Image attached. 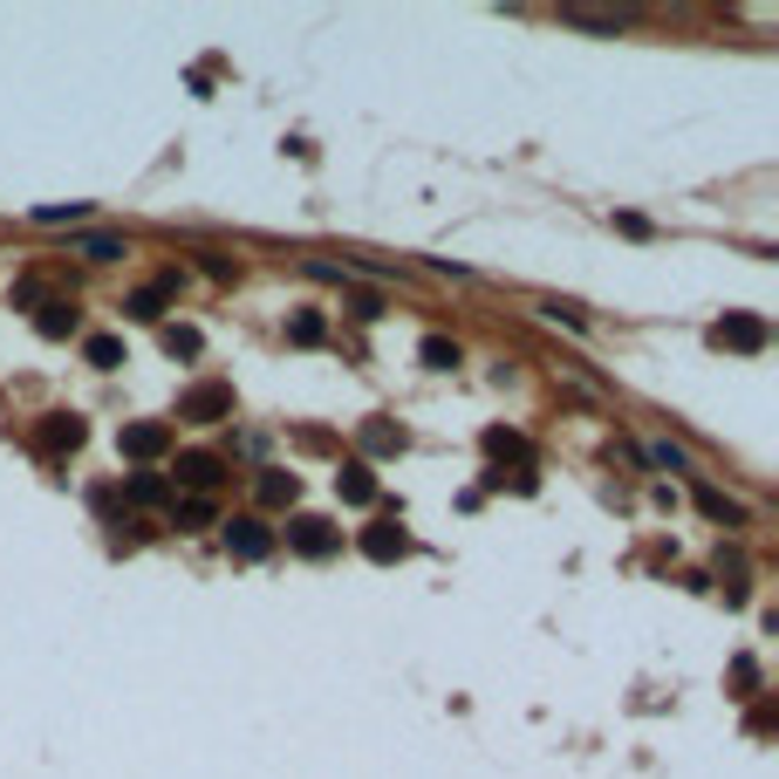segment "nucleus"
<instances>
[{"label": "nucleus", "instance_id": "obj_1", "mask_svg": "<svg viewBox=\"0 0 779 779\" xmlns=\"http://www.w3.org/2000/svg\"><path fill=\"white\" fill-rule=\"evenodd\" d=\"M219 526H226V554H233V561H267V554H274V526H267V520L239 513V520H219Z\"/></svg>", "mask_w": 779, "mask_h": 779}, {"label": "nucleus", "instance_id": "obj_20", "mask_svg": "<svg viewBox=\"0 0 779 779\" xmlns=\"http://www.w3.org/2000/svg\"><path fill=\"white\" fill-rule=\"evenodd\" d=\"M561 21L588 28V34H615V28H623V14H595V8H561Z\"/></svg>", "mask_w": 779, "mask_h": 779}, {"label": "nucleus", "instance_id": "obj_24", "mask_svg": "<svg viewBox=\"0 0 779 779\" xmlns=\"http://www.w3.org/2000/svg\"><path fill=\"white\" fill-rule=\"evenodd\" d=\"M649 465H664V472H690V459H684V451H677V444H664V438H656V444H649Z\"/></svg>", "mask_w": 779, "mask_h": 779}, {"label": "nucleus", "instance_id": "obj_27", "mask_svg": "<svg viewBox=\"0 0 779 779\" xmlns=\"http://www.w3.org/2000/svg\"><path fill=\"white\" fill-rule=\"evenodd\" d=\"M541 315H554V321H567V328H582V321H588L574 301H541Z\"/></svg>", "mask_w": 779, "mask_h": 779}, {"label": "nucleus", "instance_id": "obj_8", "mask_svg": "<svg viewBox=\"0 0 779 779\" xmlns=\"http://www.w3.org/2000/svg\"><path fill=\"white\" fill-rule=\"evenodd\" d=\"M82 438H90V424H82L75 410H49V418H41V451H55V459H62V451H75Z\"/></svg>", "mask_w": 779, "mask_h": 779}, {"label": "nucleus", "instance_id": "obj_23", "mask_svg": "<svg viewBox=\"0 0 779 779\" xmlns=\"http://www.w3.org/2000/svg\"><path fill=\"white\" fill-rule=\"evenodd\" d=\"M418 356H424V369H451V362H459V342H444V336H424V342H418Z\"/></svg>", "mask_w": 779, "mask_h": 779}, {"label": "nucleus", "instance_id": "obj_12", "mask_svg": "<svg viewBox=\"0 0 779 779\" xmlns=\"http://www.w3.org/2000/svg\"><path fill=\"white\" fill-rule=\"evenodd\" d=\"M123 500H131V506H172V479H164V472H131Z\"/></svg>", "mask_w": 779, "mask_h": 779}, {"label": "nucleus", "instance_id": "obj_16", "mask_svg": "<svg viewBox=\"0 0 779 779\" xmlns=\"http://www.w3.org/2000/svg\"><path fill=\"white\" fill-rule=\"evenodd\" d=\"M362 451H403V424L369 418V424H362Z\"/></svg>", "mask_w": 779, "mask_h": 779}, {"label": "nucleus", "instance_id": "obj_21", "mask_svg": "<svg viewBox=\"0 0 779 779\" xmlns=\"http://www.w3.org/2000/svg\"><path fill=\"white\" fill-rule=\"evenodd\" d=\"M485 451H492V459H526V438L506 431V424H492V431H485Z\"/></svg>", "mask_w": 779, "mask_h": 779}, {"label": "nucleus", "instance_id": "obj_18", "mask_svg": "<svg viewBox=\"0 0 779 779\" xmlns=\"http://www.w3.org/2000/svg\"><path fill=\"white\" fill-rule=\"evenodd\" d=\"M172 526H178V533L213 526V500H172Z\"/></svg>", "mask_w": 779, "mask_h": 779}, {"label": "nucleus", "instance_id": "obj_5", "mask_svg": "<svg viewBox=\"0 0 779 779\" xmlns=\"http://www.w3.org/2000/svg\"><path fill=\"white\" fill-rule=\"evenodd\" d=\"M116 451H123V459H137V465H151V459L172 451V431H164V424H123L116 431Z\"/></svg>", "mask_w": 779, "mask_h": 779}, {"label": "nucleus", "instance_id": "obj_29", "mask_svg": "<svg viewBox=\"0 0 779 779\" xmlns=\"http://www.w3.org/2000/svg\"><path fill=\"white\" fill-rule=\"evenodd\" d=\"M356 315L362 321H383V295H356Z\"/></svg>", "mask_w": 779, "mask_h": 779}, {"label": "nucleus", "instance_id": "obj_25", "mask_svg": "<svg viewBox=\"0 0 779 779\" xmlns=\"http://www.w3.org/2000/svg\"><path fill=\"white\" fill-rule=\"evenodd\" d=\"M34 219H41V226H75V219H82V205H41Z\"/></svg>", "mask_w": 779, "mask_h": 779}, {"label": "nucleus", "instance_id": "obj_26", "mask_svg": "<svg viewBox=\"0 0 779 779\" xmlns=\"http://www.w3.org/2000/svg\"><path fill=\"white\" fill-rule=\"evenodd\" d=\"M615 233H629V239H649V233H656V226H649V219H643V213H615Z\"/></svg>", "mask_w": 779, "mask_h": 779}, {"label": "nucleus", "instance_id": "obj_2", "mask_svg": "<svg viewBox=\"0 0 779 779\" xmlns=\"http://www.w3.org/2000/svg\"><path fill=\"white\" fill-rule=\"evenodd\" d=\"M766 336H772V328H766L759 315H725V321H711V349H738V356H759V349H766Z\"/></svg>", "mask_w": 779, "mask_h": 779}, {"label": "nucleus", "instance_id": "obj_9", "mask_svg": "<svg viewBox=\"0 0 779 779\" xmlns=\"http://www.w3.org/2000/svg\"><path fill=\"white\" fill-rule=\"evenodd\" d=\"M172 295H178V274H157L151 287H137V295L123 301V315H137V321H157V315H164V301H172Z\"/></svg>", "mask_w": 779, "mask_h": 779}, {"label": "nucleus", "instance_id": "obj_17", "mask_svg": "<svg viewBox=\"0 0 779 779\" xmlns=\"http://www.w3.org/2000/svg\"><path fill=\"white\" fill-rule=\"evenodd\" d=\"M697 506H705L711 520H725V526H746V506L725 500V492H711V485H697Z\"/></svg>", "mask_w": 779, "mask_h": 779}, {"label": "nucleus", "instance_id": "obj_11", "mask_svg": "<svg viewBox=\"0 0 779 779\" xmlns=\"http://www.w3.org/2000/svg\"><path fill=\"white\" fill-rule=\"evenodd\" d=\"M336 492H342L349 506H369V500H377V472H369L362 459H349V465L336 472Z\"/></svg>", "mask_w": 779, "mask_h": 779}, {"label": "nucleus", "instance_id": "obj_22", "mask_svg": "<svg viewBox=\"0 0 779 779\" xmlns=\"http://www.w3.org/2000/svg\"><path fill=\"white\" fill-rule=\"evenodd\" d=\"M75 254H82V260H123L131 246H123V239H110V233H90V239L75 246Z\"/></svg>", "mask_w": 779, "mask_h": 779}, {"label": "nucleus", "instance_id": "obj_28", "mask_svg": "<svg viewBox=\"0 0 779 779\" xmlns=\"http://www.w3.org/2000/svg\"><path fill=\"white\" fill-rule=\"evenodd\" d=\"M198 267H205V274H213V280H233V274H239V267H233V260H226V254H205V260H198Z\"/></svg>", "mask_w": 779, "mask_h": 779}, {"label": "nucleus", "instance_id": "obj_14", "mask_svg": "<svg viewBox=\"0 0 779 779\" xmlns=\"http://www.w3.org/2000/svg\"><path fill=\"white\" fill-rule=\"evenodd\" d=\"M205 349V336H198V328L192 321H164V356H178V362H192Z\"/></svg>", "mask_w": 779, "mask_h": 779}, {"label": "nucleus", "instance_id": "obj_15", "mask_svg": "<svg viewBox=\"0 0 779 779\" xmlns=\"http://www.w3.org/2000/svg\"><path fill=\"white\" fill-rule=\"evenodd\" d=\"M295 492H301V479H295V472H280V465H267V472H260V500H267V506H295Z\"/></svg>", "mask_w": 779, "mask_h": 779}, {"label": "nucleus", "instance_id": "obj_13", "mask_svg": "<svg viewBox=\"0 0 779 779\" xmlns=\"http://www.w3.org/2000/svg\"><path fill=\"white\" fill-rule=\"evenodd\" d=\"M328 336V315L321 308H295V315H287V342H301V349H315Z\"/></svg>", "mask_w": 779, "mask_h": 779}, {"label": "nucleus", "instance_id": "obj_19", "mask_svg": "<svg viewBox=\"0 0 779 779\" xmlns=\"http://www.w3.org/2000/svg\"><path fill=\"white\" fill-rule=\"evenodd\" d=\"M82 356H90V369H123V362H131L116 336H90V342H82Z\"/></svg>", "mask_w": 779, "mask_h": 779}, {"label": "nucleus", "instance_id": "obj_3", "mask_svg": "<svg viewBox=\"0 0 779 779\" xmlns=\"http://www.w3.org/2000/svg\"><path fill=\"white\" fill-rule=\"evenodd\" d=\"M178 418H192V424H226V418H233V390H226V383H192V390L178 397Z\"/></svg>", "mask_w": 779, "mask_h": 779}, {"label": "nucleus", "instance_id": "obj_7", "mask_svg": "<svg viewBox=\"0 0 779 779\" xmlns=\"http://www.w3.org/2000/svg\"><path fill=\"white\" fill-rule=\"evenodd\" d=\"M362 554L377 561V567L403 561V554H410V533H403V520H377V526H362Z\"/></svg>", "mask_w": 779, "mask_h": 779}, {"label": "nucleus", "instance_id": "obj_6", "mask_svg": "<svg viewBox=\"0 0 779 779\" xmlns=\"http://www.w3.org/2000/svg\"><path fill=\"white\" fill-rule=\"evenodd\" d=\"M178 485H192V500H205L219 479H226V459H213V451H178Z\"/></svg>", "mask_w": 779, "mask_h": 779}, {"label": "nucleus", "instance_id": "obj_4", "mask_svg": "<svg viewBox=\"0 0 779 779\" xmlns=\"http://www.w3.org/2000/svg\"><path fill=\"white\" fill-rule=\"evenodd\" d=\"M287 547L308 554V561H328V554L342 547V533L328 526V520H315V513H301V520H287Z\"/></svg>", "mask_w": 779, "mask_h": 779}, {"label": "nucleus", "instance_id": "obj_10", "mask_svg": "<svg viewBox=\"0 0 779 779\" xmlns=\"http://www.w3.org/2000/svg\"><path fill=\"white\" fill-rule=\"evenodd\" d=\"M75 308L69 301H55V295H41V308H34V328H41V336H49V342H62V336H75Z\"/></svg>", "mask_w": 779, "mask_h": 779}]
</instances>
